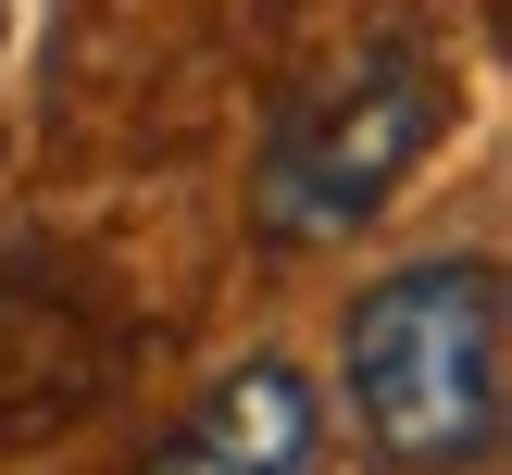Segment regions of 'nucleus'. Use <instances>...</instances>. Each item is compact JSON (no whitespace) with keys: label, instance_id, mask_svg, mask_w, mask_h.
<instances>
[{"label":"nucleus","instance_id":"7ed1b4c3","mask_svg":"<svg viewBox=\"0 0 512 475\" xmlns=\"http://www.w3.org/2000/svg\"><path fill=\"white\" fill-rule=\"evenodd\" d=\"M325 450H338L325 388L300 363H275V350H250L163 425V450L138 475H325Z\"/></svg>","mask_w":512,"mask_h":475},{"label":"nucleus","instance_id":"20e7f679","mask_svg":"<svg viewBox=\"0 0 512 475\" xmlns=\"http://www.w3.org/2000/svg\"><path fill=\"white\" fill-rule=\"evenodd\" d=\"M0 13H13V0H0Z\"/></svg>","mask_w":512,"mask_h":475},{"label":"nucleus","instance_id":"f257e3e1","mask_svg":"<svg viewBox=\"0 0 512 475\" xmlns=\"http://www.w3.org/2000/svg\"><path fill=\"white\" fill-rule=\"evenodd\" d=\"M512 325H500V263L488 250H425L388 263L363 300L338 313V388L375 463L400 475H475L500 450V375Z\"/></svg>","mask_w":512,"mask_h":475},{"label":"nucleus","instance_id":"f03ea898","mask_svg":"<svg viewBox=\"0 0 512 475\" xmlns=\"http://www.w3.org/2000/svg\"><path fill=\"white\" fill-rule=\"evenodd\" d=\"M450 113H463L450 63L425 38H400V25L325 50V63L263 113V150H250V225H263L275 250L363 238V225L438 163Z\"/></svg>","mask_w":512,"mask_h":475}]
</instances>
